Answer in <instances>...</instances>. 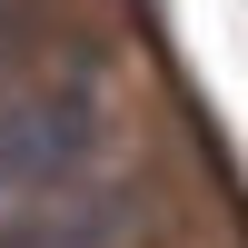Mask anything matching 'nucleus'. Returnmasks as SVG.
<instances>
[{
  "mask_svg": "<svg viewBox=\"0 0 248 248\" xmlns=\"http://www.w3.org/2000/svg\"><path fill=\"white\" fill-rule=\"evenodd\" d=\"M0 248H79V229H60V218H20V229H0Z\"/></svg>",
  "mask_w": 248,
  "mask_h": 248,
  "instance_id": "nucleus-2",
  "label": "nucleus"
},
{
  "mask_svg": "<svg viewBox=\"0 0 248 248\" xmlns=\"http://www.w3.org/2000/svg\"><path fill=\"white\" fill-rule=\"evenodd\" d=\"M90 149V99H20L0 119V189H50Z\"/></svg>",
  "mask_w": 248,
  "mask_h": 248,
  "instance_id": "nucleus-1",
  "label": "nucleus"
}]
</instances>
